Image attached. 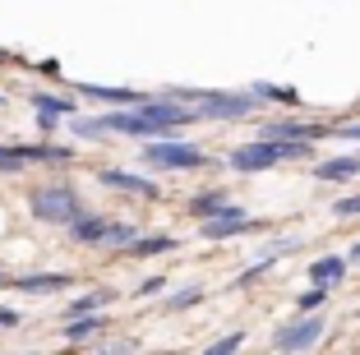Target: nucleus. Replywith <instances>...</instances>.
Wrapping results in <instances>:
<instances>
[{
	"instance_id": "9",
	"label": "nucleus",
	"mask_w": 360,
	"mask_h": 355,
	"mask_svg": "<svg viewBox=\"0 0 360 355\" xmlns=\"http://www.w3.org/2000/svg\"><path fill=\"white\" fill-rule=\"evenodd\" d=\"M28 106H32V115H37V129H42V134H51L60 120H70V115L84 111L75 93H56V88H32Z\"/></svg>"
},
{
	"instance_id": "8",
	"label": "nucleus",
	"mask_w": 360,
	"mask_h": 355,
	"mask_svg": "<svg viewBox=\"0 0 360 355\" xmlns=\"http://www.w3.org/2000/svg\"><path fill=\"white\" fill-rule=\"evenodd\" d=\"M323 328H328L323 309H314V314H300V318H291V323H282V328L273 333V351H282V355L314 351V346H319V337H323Z\"/></svg>"
},
{
	"instance_id": "34",
	"label": "nucleus",
	"mask_w": 360,
	"mask_h": 355,
	"mask_svg": "<svg viewBox=\"0 0 360 355\" xmlns=\"http://www.w3.org/2000/svg\"><path fill=\"white\" fill-rule=\"evenodd\" d=\"M125 351H129V342H106L102 346V355H125Z\"/></svg>"
},
{
	"instance_id": "6",
	"label": "nucleus",
	"mask_w": 360,
	"mask_h": 355,
	"mask_svg": "<svg viewBox=\"0 0 360 355\" xmlns=\"http://www.w3.org/2000/svg\"><path fill=\"white\" fill-rule=\"evenodd\" d=\"M259 226H264V221H259L250 208H240V203H222L212 217L199 221V240L222 245V240H236V235H250V231H259Z\"/></svg>"
},
{
	"instance_id": "5",
	"label": "nucleus",
	"mask_w": 360,
	"mask_h": 355,
	"mask_svg": "<svg viewBox=\"0 0 360 355\" xmlns=\"http://www.w3.org/2000/svg\"><path fill=\"white\" fill-rule=\"evenodd\" d=\"M148 125H158V134L167 138V134H185L190 125H199V115H194V106L190 102H176L171 93H148L143 102L134 106Z\"/></svg>"
},
{
	"instance_id": "3",
	"label": "nucleus",
	"mask_w": 360,
	"mask_h": 355,
	"mask_svg": "<svg viewBox=\"0 0 360 355\" xmlns=\"http://www.w3.org/2000/svg\"><path fill=\"white\" fill-rule=\"evenodd\" d=\"M314 157V143H268V138H250V143H236L226 153V167L240 171V176H259V171H277L286 162H305Z\"/></svg>"
},
{
	"instance_id": "37",
	"label": "nucleus",
	"mask_w": 360,
	"mask_h": 355,
	"mask_svg": "<svg viewBox=\"0 0 360 355\" xmlns=\"http://www.w3.org/2000/svg\"><path fill=\"white\" fill-rule=\"evenodd\" d=\"M0 106H5V97H0Z\"/></svg>"
},
{
	"instance_id": "32",
	"label": "nucleus",
	"mask_w": 360,
	"mask_h": 355,
	"mask_svg": "<svg viewBox=\"0 0 360 355\" xmlns=\"http://www.w3.org/2000/svg\"><path fill=\"white\" fill-rule=\"evenodd\" d=\"M19 309H10V304H0V328H19Z\"/></svg>"
},
{
	"instance_id": "1",
	"label": "nucleus",
	"mask_w": 360,
	"mask_h": 355,
	"mask_svg": "<svg viewBox=\"0 0 360 355\" xmlns=\"http://www.w3.org/2000/svg\"><path fill=\"white\" fill-rule=\"evenodd\" d=\"M176 102H190L199 120H217V125H231V120H250L259 111L255 93L250 88H162Z\"/></svg>"
},
{
	"instance_id": "23",
	"label": "nucleus",
	"mask_w": 360,
	"mask_h": 355,
	"mask_svg": "<svg viewBox=\"0 0 360 355\" xmlns=\"http://www.w3.org/2000/svg\"><path fill=\"white\" fill-rule=\"evenodd\" d=\"M222 203H231L226 189H199V194H190V217L203 221V217H212V212L222 208Z\"/></svg>"
},
{
	"instance_id": "26",
	"label": "nucleus",
	"mask_w": 360,
	"mask_h": 355,
	"mask_svg": "<svg viewBox=\"0 0 360 355\" xmlns=\"http://www.w3.org/2000/svg\"><path fill=\"white\" fill-rule=\"evenodd\" d=\"M328 138H338V143H360V115H342V120H333Z\"/></svg>"
},
{
	"instance_id": "24",
	"label": "nucleus",
	"mask_w": 360,
	"mask_h": 355,
	"mask_svg": "<svg viewBox=\"0 0 360 355\" xmlns=\"http://www.w3.org/2000/svg\"><path fill=\"white\" fill-rule=\"evenodd\" d=\"M203 295H208V291H203L199 282H190V286H180L176 295H167L162 309H167V314H185V309H194V304H203Z\"/></svg>"
},
{
	"instance_id": "4",
	"label": "nucleus",
	"mask_w": 360,
	"mask_h": 355,
	"mask_svg": "<svg viewBox=\"0 0 360 355\" xmlns=\"http://www.w3.org/2000/svg\"><path fill=\"white\" fill-rule=\"evenodd\" d=\"M28 212L42 226H70L84 212V194L70 180H42V185L28 189Z\"/></svg>"
},
{
	"instance_id": "15",
	"label": "nucleus",
	"mask_w": 360,
	"mask_h": 355,
	"mask_svg": "<svg viewBox=\"0 0 360 355\" xmlns=\"http://www.w3.org/2000/svg\"><path fill=\"white\" fill-rule=\"evenodd\" d=\"M106 226H111V212H79L75 221H70V240L75 245H84V250H97V245H102V235H106Z\"/></svg>"
},
{
	"instance_id": "22",
	"label": "nucleus",
	"mask_w": 360,
	"mask_h": 355,
	"mask_svg": "<svg viewBox=\"0 0 360 355\" xmlns=\"http://www.w3.org/2000/svg\"><path fill=\"white\" fill-rule=\"evenodd\" d=\"M65 125H70V138H75V143H102L106 138V129H102V115H70V120H65Z\"/></svg>"
},
{
	"instance_id": "20",
	"label": "nucleus",
	"mask_w": 360,
	"mask_h": 355,
	"mask_svg": "<svg viewBox=\"0 0 360 355\" xmlns=\"http://www.w3.org/2000/svg\"><path fill=\"white\" fill-rule=\"evenodd\" d=\"M106 304H116V291H111V286H93V291H84V295L70 300L65 318H79V314H106Z\"/></svg>"
},
{
	"instance_id": "10",
	"label": "nucleus",
	"mask_w": 360,
	"mask_h": 355,
	"mask_svg": "<svg viewBox=\"0 0 360 355\" xmlns=\"http://www.w3.org/2000/svg\"><path fill=\"white\" fill-rule=\"evenodd\" d=\"M93 180L102 189H116V194H129V199H143V203L162 199V185H158V180H148L143 171H129V167H97Z\"/></svg>"
},
{
	"instance_id": "12",
	"label": "nucleus",
	"mask_w": 360,
	"mask_h": 355,
	"mask_svg": "<svg viewBox=\"0 0 360 355\" xmlns=\"http://www.w3.org/2000/svg\"><path fill=\"white\" fill-rule=\"evenodd\" d=\"M75 97L97 106H139L148 93L143 88H120V84H75Z\"/></svg>"
},
{
	"instance_id": "28",
	"label": "nucleus",
	"mask_w": 360,
	"mask_h": 355,
	"mask_svg": "<svg viewBox=\"0 0 360 355\" xmlns=\"http://www.w3.org/2000/svg\"><path fill=\"white\" fill-rule=\"evenodd\" d=\"M328 295H333V291H323V286H309V291H300L296 309H300V314H314V309H323V304H328Z\"/></svg>"
},
{
	"instance_id": "16",
	"label": "nucleus",
	"mask_w": 360,
	"mask_h": 355,
	"mask_svg": "<svg viewBox=\"0 0 360 355\" xmlns=\"http://www.w3.org/2000/svg\"><path fill=\"white\" fill-rule=\"evenodd\" d=\"M347 259L342 254H319V259H309V286H323V291H333V286L347 282Z\"/></svg>"
},
{
	"instance_id": "17",
	"label": "nucleus",
	"mask_w": 360,
	"mask_h": 355,
	"mask_svg": "<svg viewBox=\"0 0 360 355\" xmlns=\"http://www.w3.org/2000/svg\"><path fill=\"white\" fill-rule=\"evenodd\" d=\"M106 314H79V318H65V328H60V337L70 346H84V342H93V337H102L106 333Z\"/></svg>"
},
{
	"instance_id": "33",
	"label": "nucleus",
	"mask_w": 360,
	"mask_h": 355,
	"mask_svg": "<svg viewBox=\"0 0 360 355\" xmlns=\"http://www.w3.org/2000/svg\"><path fill=\"white\" fill-rule=\"evenodd\" d=\"M342 259H347V268H360V240H351V250H342Z\"/></svg>"
},
{
	"instance_id": "36",
	"label": "nucleus",
	"mask_w": 360,
	"mask_h": 355,
	"mask_svg": "<svg viewBox=\"0 0 360 355\" xmlns=\"http://www.w3.org/2000/svg\"><path fill=\"white\" fill-rule=\"evenodd\" d=\"M5 56H10V51H5V46H0V60H5Z\"/></svg>"
},
{
	"instance_id": "30",
	"label": "nucleus",
	"mask_w": 360,
	"mask_h": 355,
	"mask_svg": "<svg viewBox=\"0 0 360 355\" xmlns=\"http://www.w3.org/2000/svg\"><path fill=\"white\" fill-rule=\"evenodd\" d=\"M300 245V235H277L273 245H264V254H273V259H286V254Z\"/></svg>"
},
{
	"instance_id": "21",
	"label": "nucleus",
	"mask_w": 360,
	"mask_h": 355,
	"mask_svg": "<svg viewBox=\"0 0 360 355\" xmlns=\"http://www.w3.org/2000/svg\"><path fill=\"white\" fill-rule=\"evenodd\" d=\"M250 93H255V102H282V106H300V93L291 84H273V79H255L250 84Z\"/></svg>"
},
{
	"instance_id": "31",
	"label": "nucleus",
	"mask_w": 360,
	"mask_h": 355,
	"mask_svg": "<svg viewBox=\"0 0 360 355\" xmlns=\"http://www.w3.org/2000/svg\"><path fill=\"white\" fill-rule=\"evenodd\" d=\"M167 291V277H143V282H139V300H153V295H162Z\"/></svg>"
},
{
	"instance_id": "13",
	"label": "nucleus",
	"mask_w": 360,
	"mask_h": 355,
	"mask_svg": "<svg viewBox=\"0 0 360 355\" xmlns=\"http://www.w3.org/2000/svg\"><path fill=\"white\" fill-rule=\"evenodd\" d=\"M19 148V157H23V167H70L75 162V143H14Z\"/></svg>"
},
{
	"instance_id": "14",
	"label": "nucleus",
	"mask_w": 360,
	"mask_h": 355,
	"mask_svg": "<svg viewBox=\"0 0 360 355\" xmlns=\"http://www.w3.org/2000/svg\"><path fill=\"white\" fill-rule=\"evenodd\" d=\"M10 286L23 295H56V291H70L75 286V272H23Z\"/></svg>"
},
{
	"instance_id": "2",
	"label": "nucleus",
	"mask_w": 360,
	"mask_h": 355,
	"mask_svg": "<svg viewBox=\"0 0 360 355\" xmlns=\"http://www.w3.org/2000/svg\"><path fill=\"white\" fill-rule=\"evenodd\" d=\"M139 162H143L148 171H162V176H171V171H203V167H212L208 148L190 143L185 134H167V138L139 143Z\"/></svg>"
},
{
	"instance_id": "19",
	"label": "nucleus",
	"mask_w": 360,
	"mask_h": 355,
	"mask_svg": "<svg viewBox=\"0 0 360 355\" xmlns=\"http://www.w3.org/2000/svg\"><path fill=\"white\" fill-rule=\"evenodd\" d=\"M139 235H143V231H139L134 221H125V217H111V226H106V235H102V245H97V250H102V254H125L129 245L139 240Z\"/></svg>"
},
{
	"instance_id": "25",
	"label": "nucleus",
	"mask_w": 360,
	"mask_h": 355,
	"mask_svg": "<svg viewBox=\"0 0 360 355\" xmlns=\"http://www.w3.org/2000/svg\"><path fill=\"white\" fill-rule=\"evenodd\" d=\"M240 346H245V328H231V333H222L217 342H208L199 355H236Z\"/></svg>"
},
{
	"instance_id": "7",
	"label": "nucleus",
	"mask_w": 360,
	"mask_h": 355,
	"mask_svg": "<svg viewBox=\"0 0 360 355\" xmlns=\"http://www.w3.org/2000/svg\"><path fill=\"white\" fill-rule=\"evenodd\" d=\"M259 138H268V143H328V125L300 120V115H268L259 125Z\"/></svg>"
},
{
	"instance_id": "27",
	"label": "nucleus",
	"mask_w": 360,
	"mask_h": 355,
	"mask_svg": "<svg viewBox=\"0 0 360 355\" xmlns=\"http://www.w3.org/2000/svg\"><path fill=\"white\" fill-rule=\"evenodd\" d=\"M333 217L338 221H356L360 217V189H351V194H342V199L333 203Z\"/></svg>"
},
{
	"instance_id": "18",
	"label": "nucleus",
	"mask_w": 360,
	"mask_h": 355,
	"mask_svg": "<svg viewBox=\"0 0 360 355\" xmlns=\"http://www.w3.org/2000/svg\"><path fill=\"white\" fill-rule=\"evenodd\" d=\"M180 240L176 235H167V231H158V235H139L134 245H129L120 259H158V254H176Z\"/></svg>"
},
{
	"instance_id": "11",
	"label": "nucleus",
	"mask_w": 360,
	"mask_h": 355,
	"mask_svg": "<svg viewBox=\"0 0 360 355\" xmlns=\"http://www.w3.org/2000/svg\"><path fill=\"white\" fill-rule=\"evenodd\" d=\"M309 180H319V185H351V180H360V153H338V157L314 162Z\"/></svg>"
},
{
	"instance_id": "29",
	"label": "nucleus",
	"mask_w": 360,
	"mask_h": 355,
	"mask_svg": "<svg viewBox=\"0 0 360 355\" xmlns=\"http://www.w3.org/2000/svg\"><path fill=\"white\" fill-rule=\"evenodd\" d=\"M19 171H23L19 148H14V143H0V180H5V176H19Z\"/></svg>"
},
{
	"instance_id": "35",
	"label": "nucleus",
	"mask_w": 360,
	"mask_h": 355,
	"mask_svg": "<svg viewBox=\"0 0 360 355\" xmlns=\"http://www.w3.org/2000/svg\"><path fill=\"white\" fill-rule=\"evenodd\" d=\"M37 70H42L46 79H60V65H56V60H42V65H37Z\"/></svg>"
}]
</instances>
